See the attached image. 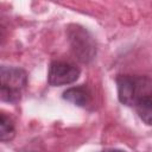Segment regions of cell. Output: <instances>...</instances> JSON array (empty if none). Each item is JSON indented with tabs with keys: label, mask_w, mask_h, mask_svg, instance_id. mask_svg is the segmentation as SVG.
I'll return each instance as SVG.
<instances>
[{
	"label": "cell",
	"mask_w": 152,
	"mask_h": 152,
	"mask_svg": "<svg viewBox=\"0 0 152 152\" xmlns=\"http://www.w3.org/2000/svg\"><path fill=\"white\" fill-rule=\"evenodd\" d=\"M116 86L119 101L128 107H134L142 122L152 126V78L120 75L116 78Z\"/></svg>",
	"instance_id": "6da1fadb"
},
{
	"label": "cell",
	"mask_w": 152,
	"mask_h": 152,
	"mask_svg": "<svg viewBox=\"0 0 152 152\" xmlns=\"http://www.w3.org/2000/svg\"><path fill=\"white\" fill-rule=\"evenodd\" d=\"M0 96L2 101L15 103L21 97V91L27 86V74L17 66L0 68Z\"/></svg>",
	"instance_id": "7a4b0ae2"
},
{
	"label": "cell",
	"mask_w": 152,
	"mask_h": 152,
	"mask_svg": "<svg viewBox=\"0 0 152 152\" xmlns=\"http://www.w3.org/2000/svg\"><path fill=\"white\" fill-rule=\"evenodd\" d=\"M66 37L74 56L81 63H90L96 56V43L90 32L81 25L71 24L66 28Z\"/></svg>",
	"instance_id": "3957f363"
},
{
	"label": "cell",
	"mask_w": 152,
	"mask_h": 152,
	"mask_svg": "<svg viewBox=\"0 0 152 152\" xmlns=\"http://www.w3.org/2000/svg\"><path fill=\"white\" fill-rule=\"evenodd\" d=\"M80 74H81V70L75 64L69 62L55 61L50 64L48 82L50 86H53V87L70 84L78 78Z\"/></svg>",
	"instance_id": "277c9868"
},
{
	"label": "cell",
	"mask_w": 152,
	"mask_h": 152,
	"mask_svg": "<svg viewBox=\"0 0 152 152\" xmlns=\"http://www.w3.org/2000/svg\"><path fill=\"white\" fill-rule=\"evenodd\" d=\"M91 90L88 86L81 84L78 87H71L63 93V99L78 107H87L91 102Z\"/></svg>",
	"instance_id": "5b68a950"
},
{
	"label": "cell",
	"mask_w": 152,
	"mask_h": 152,
	"mask_svg": "<svg viewBox=\"0 0 152 152\" xmlns=\"http://www.w3.org/2000/svg\"><path fill=\"white\" fill-rule=\"evenodd\" d=\"M15 135V128L13 121L4 113L0 115V140L2 142L10 141Z\"/></svg>",
	"instance_id": "8992f818"
},
{
	"label": "cell",
	"mask_w": 152,
	"mask_h": 152,
	"mask_svg": "<svg viewBox=\"0 0 152 152\" xmlns=\"http://www.w3.org/2000/svg\"><path fill=\"white\" fill-rule=\"evenodd\" d=\"M103 152H126V151H122V150H106Z\"/></svg>",
	"instance_id": "52a82bcc"
}]
</instances>
